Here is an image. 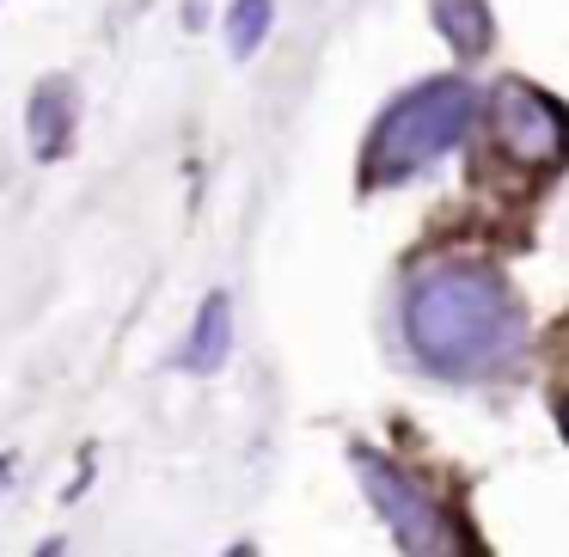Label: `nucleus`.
<instances>
[{
	"instance_id": "20e7f679",
	"label": "nucleus",
	"mask_w": 569,
	"mask_h": 557,
	"mask_svg": "<svg viewBox=\"0 0 569 557\" xmlns=\"http://www.w3.org/2000/svg\"><path fill=\"white\" fill-rule=\"evenodd\" d=\"M490 117H496V141L508 148V160L520 166H557L569 148V123L545 92L520 87V80H502L490 99Z\"/></svg>"
},
{
	"instance_id": "f03ea898",
	"label": "nucleus",
	"mask_w": 569,
	"mask_h": 557,
	"mask_svg": "<svg viewBox=\"0 0 569 557\" xmlns=\"http://www.w3.org/2000/svg\"><path fill=\"white\" fill-rule=\"evenodd\" d=\"M471 117H478V92L466 80H422L417 92H405L380 117V129L368 141V178L373 185H392V178H410L422 166H435L441 153L459 148Z\"/></svg>"
},
{
	"instance_id": "7ed1b4c3",
	"label": "nucleus",
	"mask_w": 569,
	"mask_h": 557,
	"mask_svg": "<svg viewBox=\"0 0 569 557\" xmlns=\"http://www.w3.org/2000/svg\"><path fill=\"white\" fill-rule=\"evenodd\" d=\"M356 471H361L368 503L380 508V520L392 527V539L405 545V551H459V527L441 515V503H435L410 471H398L392 459L368 454V447H356Z\"/></svg>"
},
{
	"instance_id": "f257e3e1",
	"label": "nucleus",
	"mask_w": 569,
	"mask_h": 557,
	"mask_svg": "<svg viewBox=\"0 0 569 557\" xmlns=\"http://www.w3.org/2000/svg\"><path fill=\"white\" fill-rule=\"evenodd\" d=\"M405 331L422 368L483 380L520 349V307L490 263H435L405 300Z\"/></svg>"
},
{
	"instance_id": "6e6552de",
	"label": "nucleus",
	"mask_w": 569,
	"mask_h": 557,
	"mask_svg": "<svg viewBox=\"0 0 569 557\" xmlns=\"http://www.w3.org/2000/svg\"><path fill=\"white\" fill-rule=\"evenodd\" d=\"M270 19H276L270 0H233V13H227V50H233L239 62L258 56V43L270 38Z\"/></svg>"
},
{
	"instance_id": "39448f33",
	"label": "nucleus",
	"mask_w": 569,
	"mask_h": 557,
	"mask_svg": "<svg viewBox=\"0 0 569 557\" xmlns=\"http://www.w3.org/2000/svg\"><path fill=\"white\" fill-rule=\"evenodd\" d=\"M26 136H31V153H38V160H62L68 153V141H74V87H68L62 74L38 80L31 111H26Z\"/></svg>"
},
{
	"instance_id": "0eeeda50",
	"label": "nucleus",
	"mask_w": 569,
	"mask_h": 557,
	"mask_svg": "<svg viewBox=\"0 0 569 557\" xmlns=\"http://www.w3.org/2000/svg\"><path fill=\"white\" fill-rule=\"evenodd\" d=\"M435 26H441L447 43L466 50V56H483V50H490V38H496L490 7H483V0H435Z\"/></svg>"
},
{
	"instance_id": "1a4fd4ad",
	"label": "nucleus",
	"mask_w": 569,
	"mask_h": 557,
	"mask_svg": "<svg viewBox=\"0 0 569 557\" xmlns=\"http://www.w3.org/2000/svg\"><path fill=\"white\" fill-rule=\"evenodd\" d=\"M563 429H569V405H563Z\"/></svg>"
},
{
	"instance_id": "423d86ee",
	"label": "nucleus",
	"mask_w": 569,
	"mask_h": 557,
	"mask_svg": "<svg viewBox=\"0 0 569 557\" xmlns=\"http://www.w3.org/2000/svg\"><path fill=\"white\" fill-rule=\"evenodd\" d=\"M233 356V300L214 288L209 300L197 307V325H190V349H184V368L190 374H221V361Z\"/></svg>"
}]
</instances>
